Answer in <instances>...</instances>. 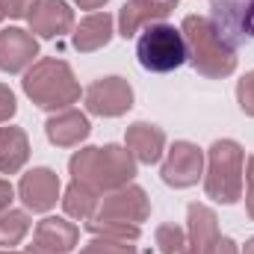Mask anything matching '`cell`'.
<instances>
[{"mask_svg":"<svg viewBox=\"0 0 254 254\" xmlns=\"http://www.w3.org/2000/svg\"><path fill=\"white\" fill-rule=\"evenodd\" d=\"M110 39H113V15L110 12H92L74 30V48L80 54L101 51L104 45H110Z\"/></svg>","mask_w":254,"mask_h":254,"instance_id":"e0dca14e","label":"cell"},{"mask_svg":"<svg viewBox=\"0 0 254 254\" xmlns=\"http://www.w3.org/2000/svg\"><path fill=\"white\" fill-rule=\"evenodd\" d=\"M237 101H240V107H243L246 116H254V71H249L237 83Z\"/></svg>","mask_w":254,"mask_h":254,"instance_id":"d4e9b609","label":"cell"},{"mask_svg":"<svg viewBox=\"0 0 254 254\" xmlns=\"http://www.w3.org/2000/svg\"><path fill=\"white\" fill-rule=\"evenodd\" d=\"M24 92L42 110H68L80 98V83L74 80V71L68 63L48 57L27 71Z\"/></svg>","mask_w":254,"mask_h":254,"instance_id":"3957f363","label":"cell"},{"mask_svg":"<svg viewBox=\"0 0 254 254\" xmlns=\"http://www.w3.org/2000/svg\"><path fill=\"white\" fill-rule=\"evenodd\" d=\"M30 27L42 39H60L65 33H71L74 12L68 9L65 0H39V6L30 15Z\"/></svg>","mask_w":254,"mask_h":254,"instance_id":"7c38bea8","label":"cell"},{"mask_svg":"<svg viewBox=\"0 0 254 254\" xmlns=\"http://www.w3.org/2000/svg\"><path fill=\"white\" fill-rule=\"evenodd\" d=\"M151 216V204L148 195L139 187H119L110 195H104V201L95 210V222H127V225H139Z\"/></svg>","mask_w":254,"mask_h":254,"instance_id":"52a82bcc","label":"cell"},{"mask_svg":"<svg viewBox=\"0 0 254 254\" xmlns=\"http://www.w3.org/2000/svg\"><path fill=\"white\" fill-rule=\"evenodd\" d=\"M15 110H18V104H15L12 89L0 83V125H3V122H9V119L15 116Z\"/></svg>","mask_w":254,"mask_h":254,"instance_id":"4316f807","label":"cell"},{"mask_svg":"<svg viewBox=\"0 0 254 254\" xmlns=\"http://www.w3.org/2000/svg\"><path fill=\"white\" fill-rule=\"evenodd\" d=\"M98 204H101L98 190H92V187H89V184H83V181H74V184L65 190L63 207H65V213H68V216H74V219L89 222V219L95 216Z\"/></svg>","mask_w":254,"mask_h":254,"instance_id":"ffe728a7","label":"cell"},{"mask_svg":"<svg viewBox=\"0 0 254 254\" xmlns=\"http://www.w3.org/2000/svg\"><path fill=\"white\" fill-rule=\"evenodd\" d=\"M187 237L195 254H204V249L219 237V219L210 207L204 204H190L187 207Z\"/></svg>","mask_w":254,"mask_h":254,"instance_id":"ac0fdd59","label":"cell"},{"mask_svg":"<svg viewBox=\"0 0 254 254\" xmlns=\"http://www.w3.org/2000/svg\"><path fill=\"white\" fill-rule=\"evenodd\" d=\"M3 18H6V15H3V9H0V21H3Z\"/></svg>","mask_w":254,"mask_h":254,"instance_id":"e575fe53","label":"cell"},{"mask_svg":"<svg viewBox=\"0 0 254 254\" xmlns=\"http://www.w3.org/2000/svg\"><path fill=\"white\" fill-rule=\"evenodd\" d=\"M74 3H77L80 9H101L107 0H74Z\"/></svg>","mask_w":254,"mask_h":254,"instance_id":"4dcf8cb0","label":"cell"},{"mask_svg":"<svg viewBox=\"0 0 254 254\" xmlns=\"http://www.w3.org/2000/svg\"><path fill=\"white\" fill-rule=\"evenodd\" d=\"M12 198H15V187L0 178V213H6L12 207Z\"/></svg>","mask_w":254,"mask_h":254,"instance_id":"f546056e","label":"cell"},{"mask_svg":"<svg viewBox=\"0 0 254 254\" xmlns=\"http://www.w3.org/2000/svg\"><path fill=\"white\" fill-rule=\"evenodd\" d=\"M204 254H237V243H234L231 237H216V240L204 249Z\"/></svg>","mask_w":254,"mask_h":254,"instance_id":"83f0119b","label":"cell"},{"mask_svg":"<svg viewBox=\"0 0 254 254\" xmlns=\"http://www.w3.org/2000/svg\"><path fill=\"white\" fill-rule=\"evenodd\" d=\"M18 195H21L27 210L48 213L57 204V198H60V178H57V172H51V169L27 172L21 178V184H18Z\"/></svg>","mask_w":254,"mask_h":254,"instance_id":"8fae6325","label":"cell"},{"mask_svg":"<svg viewBox=\"0 0 254 254\" xmlns=\"http://www.w3.org/2000/svg\"><path fill=\"white\" fill-rule=\"evenodd\" d=\"M74 181H83L89 184L92 190H119L127 187L136 175V160L127 148L119 145H104V148H83L71 157L68 163Z\"/></svg>","mask_w":254,"mask_h":254,"instance_id":"6da1fadb","label":"cell"},{"mask_svg":"<svg viewBox=\"0 0 254 254\" xmlns=\"http://www.w3.org/2000/svg\"><path fill=\"white\" fill-rule=\"evenodd\" d=\"M210 24L228 45L254 39V0H210Z\"/></svg>","mask_w":254,"mask_h":254,"instance_id":"8992f818","label":"cell"},{"mask_svg":"<svg viewBox=\"0 0 254 254\" xmlns=\"http://www.w3.org/2000/svg\"><path fill=\"white\" fill-rule=\"evenodd\" d=\"M243 254H254V237L246 243V249H243Z\"/></svg>","mask_w":254,"mask_h":254,"instance_id":"d6a6232c","label":"cell"},{"mask_svg":"<svg viewBox=\"0 0 254 254\" xmlns=\"http://www.w3.org/2000/svg\"><path fill=\"white\" fill-rule=\"evenodd\" d=\"M89 231L95 237H107V240H139V225H127V222H95L89 219Z\"/></svg>","mask_w":254,"mask_h":254,"instance_id":"603a6c76","label":"cell"},{"mask_svg":"<svg viewBox=\"0 0 254 254\" xmlns=\"http://www.w3.org/2000/svg\"><path fill=\"white\" fill-rule=\"evenodd\" d=\"M30 231V216L24 210H6L0 213V249H12L18 246Z\"/></svg>","mask_w":254,"mask_h":254,"instance_id":"44dd1931","label":"cell"},{"mask_svg":"<svg viewBox=\"0 0 254 254\" xmlns=\"http://www.w3.org/2000/svg\"><path fill=\"white\" fill-rule=\"evenodd\" d=\"M127 151L133 154L136 163H157L163 157V148H166V133L160 130L157 125H148V122H136V125L127 127Z\"/></svg>","mask_w":254,"mask_h":254,"instance_id":"4fadbf2b","label":"cell"},{"mask_svg":"<svg viewBox=\"0 0 254 254\" xmlns=\"http://www.w3.org/2000/svg\"><path fill=\"white\" fill-rule=\"evenodd\" d=\"M136 54L142 68L154 74H169L190 60L187 39L172 24H148L136 42Z\"/></svg>","mask_w":254,"mask_h":254,"instance_id":"5b68a950","label":"cell"},{"mask_svg":"<svg viewBox=\"0 0 254 254\" xmlns=\"http://www.w3.org/2000/svg\"><path fill=\"white\" fill-rule=\"evenodd\" d=\"M77 240H80V228L71 225L68 219H60V216L42 219L33 231V243H39V246H45L57 254H68L77 246Z\"/></svg>","mask_w":254,"mask_h":254,"instance_id":"2e32d148","label":"cell"},{"mask_svg":"<svg viewBox=\"0 0 254 254\" xmlns=\"http://www.w3.org/2000/svg\"><path fill=\"white\" fill-rule=\"evenodd\" d=\"M0 254H18V252H9V249H3V252H0Z\"/></svg>","mask_w":254,"mask_h":254,"instance_id":"836d02e7","label":"cell"},{"mask_svg":"<svg viewBox=\"0 0 254 254\" xmlns=\"http://www.w3.org/2000/svg\"><path fill=\"white\" fill-rule=\"evenodd\" d=\"M86 107H89V113L107 116V119L125 116L127 110L133 107V89H130V83L122 80V77L95 80L86 89Z\"/></svg>","mask_w":254,"mask_h":254,"instance_id":"ba28073f","label":"cell"},{"mask_svg":"<svg viewBox=\"0 0 254 254\" xmlns=\"http://www.w3.org/2000/svg\"><path fill=\"white\" fill-rule=\"evenodd\" d=\"M36 6H39V0H0V9L9 18H30Z\"/></svg>","mask_w":254,"mask_h":254,"instance_id":"484cf974","label":"cell"},{"mask_svg":"<svg viewBox=\"0 0 254 254\" xmlns=\"http://www.w3.org/2000/svg\"><path fill=\"white\" fill-rule=\"evenodd\" d=\"M246 184H249V190H246V210H249V216L254 219V154L249 157V169H246Z\"/></svg>","mask_w":254,"mask_h":254,"instance_id":"f1b7e54d","label":"cell"},{"mask_svg":"<svg viewBox=\"0 0 254 254\" xmlns=\"http://www.w3.org/2000/svg\"><path fill=\"white\" fill-rule=\"evenodd\" d=\"M181 33L187 39L190 60L198 74L219 80V77H228L237 68V57H234L231 45L216 33V27L210 24V18L187 15L184 24H181Z\"/></svg>","mask_w":254,"mask_h":254,"instance_id":"7a4b0ae2","label":"cell"},{"mask_svg":"<svg viewBox=\"0 0 254 254\" xmlns=\"http://www.w3.org/2000/svg\"><path fill=\"white\" fill-rule=\"evenodd\" d=\"M157 246L163 254H195L190 246V237L178 225H160L157 228Z\"/></svg>","mask_w":254,"mask_h":254,"instance_id":"7402d4cb","label":"cell"},{"mask_svg":"<svg viewBox=\"0 0 254 254\" xmlns=\"http://www.w3.org/2000/svg\"><path fill=\"white\" fill-rule=\"evenodd\" d=\"M243 160L246 151L234 139H219L210 145V166L204 178L207 198L219 204H237L243 195Z\"/></svg>","mask_w":254,"mask_h":254,"instance_id":"277c9868","label":"cell"},{"mask_svg":"<svg viewBox=\"0 0 254 254\" xmlns=\"http://www.w3.org/2000/svg\"><path fill=\"white\" fill-rule=\"evenodd\" d=\"M36 57H39V42L33 39V33H27L21 27L0 30V71L18 74L27 65H33Z\"/></svg>","mask_w":254,"mask_h":254,"instance_id":"30bf717a","label":"cell"},{"mask_svg":"<svg viewBox=\"0 0 254 254\" xmlns=\"http://www.w3.org/2000/svg\"><path fill=\"white\" fill-rule=\"evenodd\" d=\"M30 157V142L21 127H0V172L15 175Z\"/></svg>","mask_w":254,"mask_h":254,"instance_id":"d6986e66","label":"cell"},{"mask_svg":"<svg viewBox=\"0 0 254 254\" xmlns=\"http://www.w3.org/2000/svg\"><path fill=\"white\" fill-rule=\"evenodd\" d=\"M160 175L175 190L198 184V178L204 175V154H201V148L192 145V142H175L169 148V157H166Z\"/></svg>","mask_w":254,"mask_h":254,"instance_id":"9c48e42d","label":"cell"},{"mask_svg":"<svg viewBox=\"0 0 254 254\" xmlns=\"http://www.w3.org/2000/svg\"><path fill=\"white\" fill-rule=\"evenodd\" d=\"M24 254H57V252H51V249H45V246L33 243V246H27V249H24Z\"/></svg>","mask_w":254,"mask_h":254,"instance_id":"1f68e13d","label":"cell"},{"mask_svg":"<svg viewBox=\"0 0 254 254\" xmlns=\"http://www.w3.org/2000/svg\"><path fill=\"white\" fill-rule=\"evenodd\" d=\"M175 6H178V0H127L119 15V33L127 39L139 27H148L151 21L166 18Z\"/></svg>","mask_w":254,"mask_h":254,"instance_id":"5bb4252c","label":"cell"},{"mask_svg":"<svg viewBox=\"0 0 254 254\" xmlns=\"http://www.w3.org/2000/svg\"><path fill=\"white\" fill-rule=\"evenodd\" d=\"M80 254H139L133 246H127V240H107V237H95L89 246H83Z\"/></svg>","mask_w":254,"mask_h":254,"instance_id":"cb8c5ba5","label":"cell"},{"mask_svg":"<svg viewBox=\"0 0 254 254\" xmlns=\"http://www.w3.org/2000/svg\"><path fill=\"white\" fill-rule=\"evenodd\" d=\"M45 133H48V139H51L54 145H60V148H74V145H80V142L92 133V125H89V119H86L80 110H63V113H57V116L48 119Z\"/></svg>","mask_w":254,"mask_h":254,"instance_id":"9a60e30c","label":"cell"}]
</instances>
